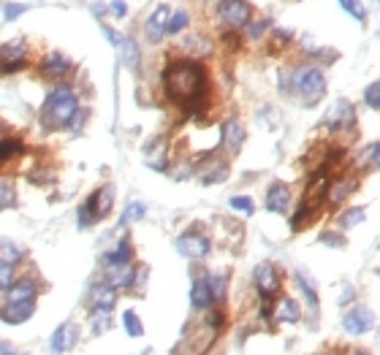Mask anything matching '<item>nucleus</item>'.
I'll list each match as a JSON object with an SVG mask.
<instances>
[{
  "label": "nucleus",
  "instance_id": "nucleus-1",
  "mask_svg": "<svg viewBox=\"0 0 380 355\" xmlns=\"http://www.w3.org/2000/svg\"><path fill=\"white\" fill-rule=\"evenodd\" d=\"M163 93L182 109L185 120H201L209 109V76L196 60L179 57L163 68Z\"/></svg>",
  "mask_w": 380,
  "mask_h": 355
},
{
  "label": "nucleus",
  "instance_id": "nucleus-2",
  "mask_svg": "<svg viewBox=\"0 0 380 355\" xmlns=\"http://www.w3.org/2000/svg\"><path fill=\"white\" fill-rule=\"evenodd\" d=\"M79 109V93L71 84L60 82L54 84L52 93L46 96L44 106H41V123L46 130H66V128H71Z\"/></svg>",
  "mask_w": 380,
  "mask_h": 355
},
{
  "label": "nucleus",
  "instance_id": "nucleus-3",
  "mask_svg": "<svg viewBox=\"0 0 380 355\" xmlns=\"http://www.w3.org/2000/svg\"><path fill=\"white\" fill-rule=\"evenodd\" d=\"M291 90L299 96V101L304 106H315L321 103V98L326 96V73L321 66L315 63H301L291 71Z\"/></svg>",
  "mask_w": 380,
  "mask_h": 355
},
{
  "label": "nucleus",
  "instance_id": "nucleus-4",
  "mask_svg": "<svg viewBox=\"0 0 380 355\" xmlns=\"http://www.w3.org/2000/svg\"><path fill=\"white\" fill-rule=\"evenodd\" d=\"M111 206H114V187L111 185H104V187L93 190L84 198V204L79 206V228H90L98 220L109 217Z\"/></svg>",
  "mask_w": 380,
  "mask_h": 355
},
{
  "label": "nucleus",
  "instance_id": "nucleus-5",
  "mask_svg": "<svg viewBox=\"0 0 380 355\" xmlns=\"http://www.w3.org/2000/svg\"><path fill=\"white\" fill-rule=\"evenodd\" d=\"M256 16V9L250 0H220L217 3V19L226 30H244V25Z\"/></svg>",
  "mask_w": 380,
  "mask_h": 355
},
{
  "label": "nucleus",
  "instance_id": "nucleus-6",
  "mask_svg": "<svg viewBox=\"0 0 380 355\" xmlns=\"http://www.w3.org/2000/svg\"><path fill=\"white\" fill-rule=\"evenodd\" d=\"M253 282H256L261 301H274L277 293H280V285H283L280 272H277L274 263H258L256 269H253Z\"/></svg>",
  "mask_w": 380,
  "mask_h": 355
},
{
  "label": "nucleus",
  "instance_id": "nucleus-7",
  "mask_svg": "<svg viewBox=\"0 0 380 355\" xmlns=\"http://www.w3.org/2000/svg\"><path fill=\"white\" fill-rule=\"evenodd\" d=\"M27 57H30V49H27L25 38H11V41L0 43V71L3 73H16L27 66Z\"/></svg>",
  "mask_w": 380,
  "mask_h": 355
},
{
  "label": "nucleus",
  "instance_id": "nucleus-8",
  "mask_svg": "<svg viewBox=\"0 0 380 355\" xmlns=\"http://www.w3.org/2000/svg\"><path fill=\"white\" fill-rule=\"evenodd\" d=\"M176 249H179L182 258L204 260L212 252V242H209V236H204L201 231H185L176 239Z\"/></svg>",
  "mask_w": 380,
  "mask_h": 355
},
{
  "label": "nucleus",
  "instance_id": "nucleus-9",
  "mask_svg": "<svg viewBox=\"0 0 380 355\" xmlns=\"http://www.w3.org/2000/svg\"><path fill=\"white\" fill-rule=\"evenodd\" d=\"M356 190H359V174H345V177H337L329 182L324 201L329 209H339Z\"/></svg>",
  "mask_w": 380,
  "mask_h": 355
},
{
  "label": "nucleus",
  "instance_id": "nucleus-10",
  "mask_svg": "<svg viewBox=\"0 0 380 355\" xmlns=\"http://www.w3.org/2000/svg\"><path fill=\"white\" fill-rule=\"evenodd\" d=\"M353 125H356V109H353L351 101L339 98L334 103V109L329 111V117H326V128L331 133H345V130H351Z\"/></svg>",
  "mask_w": 380,
  "mask_h": 355
},
{
  "label": "nucleus",
  "instance_id": "nucleus-11",
  "mask_svg": "<svg viewBox=\"0 0 380 355\" xmlns=\"http://www.w3.org/2000/svg\"><path fill=\"white\" fill-rule=\"evenodd\" d=\"M372 326H375V314L369 312L366 307H351L348 312L342 314V328L351 336H364L366 331H372Z\"/></svg>",
  "mask_w": 380,
  "mask_h": 355
},
{
  "label": "nucleus",
  "instance_id": "nucleus-12",
  "mask_svg": "<svg viewBox=\"0 0 380 355\" xmlns=\"http://www.w3.org/2000/svg\"><path fill=\"white\" fill-rule=\"evenodd\" d=\"M244 138H247V130H244L242 120L229 117L226 123L220 125V147L229 152V155H236V152L242 150Z\"/></svg>",
  "mask_w": 380,
  "mask_h": 355
},
{
  "label": "nucleus",
  "instance_id": "nucleus-13",
  "mask_svg": "<svg viewBox=\"0 0 380 355\" xmlns=\"http://www.w3.org/2000/svg\"><path fill=\"white\" fill-rule=\"evenodd\" d=\"M196 174L201 179V185H220V182H226L231 174V165L226 158H217V155H209L206 160H204L199 168H196Z\"/></svg>",
  "mask_w": 380,
  "mask_h": 355
},
{
  "label": "nucleus",
  "instance_id": "nucleus-14",
  "mask_svg": "<svg viewBox=\"0 0 380 355\" xmlns=\"http://www.w3.org/2000/svg\"><path fill=\"white\" fill-rule=\"evenodd\" d=\"M36 299H39V282L33 277L14 279L6 290V304H36Z\"/></svg>",
  "mask_w": 380,
  "mask_h": 355
},
{
  "label": "nucleus",
  "instance_id": "nucleus-15",
  "mask_svg": "<svg viewBox=\"0 0 380 355\" xmlns=\"http://www.w3.org/2000/svg\"><path fill=\"white\" fill-rule=\"evenodd\" d=\"M71 68H74V63L63 52H49V55L41 60V76L49 79V82H60L63 76L71 73Z\"/></svg>",
  "mask_w": 380,
  "mask_h": 355
},
{
  "label": "nucleus",
  "instance_id": "nucleus-16",
  "mask_svg": "<svg viewBox=\"0 0 380 355\" xmlns=\"http://www.w3.org/2000/svg\"><path fill=\"white\" fill-rule=\"evenodd\" d=\"M136 266L134 263H122V266H106L104 272V285L111 290H131L134 287Z\"/></svg>",
  "mask_w": 380,
  "mask_h": 355
},
{
  "label": "nucleus",
  "instance_id": "nucleus-17",
  "mask_svg": "<svg viewBox=\"0 0 380 355\" xmlns=\"http://www.w3.org/2000/svg\"><path fill=\"white\" fill-rule=\"evenodd\" d=\"M169 14H171V9H169L166 3H161V6L149 14V19H144V36H147L149 43H161L163 38H166V22H169Z\"/></svg>",
  "mask_w": 380,
  "mask_h": 355
},
{
  "label": "nucleus",
  "instance_id": "nucleus-18",
  "mask_svg": "<svg viewBox=\"0 0 380 355\" xmlns=\"http://www.w3.org/2000/svg\"><path fill=\"white\" fill-rule=\"evenodd\" d=\"M114 307H117V290L106 287L104 282H101V285H95L93 290H90V314H93V317L109 314Z\"/></svg>",
  "mask_w": 380,
  "mask_h": 355
},
{
  "label": "nucleus",
  "instance_id": "nucleus-19",
  "mask_svg": "<svg viewBox=\"0 0 380 355\" xmlns=\"http://www.w3.org/2000/svg\"><path fill=\"white\" fill-rule=\"evenodd\" d=\"M291 201H294V192H291V187H288L285 182H271L269 190H266V198H264V206H266L269 212L283 215V212L291 209Z\"/></svg>",
  "mask_w": 380,
  "mask_h": 355
},
{
  "label": "nucleus",
  "instance_id": "nucleus-20",
  "mask_svg": "<svg viewBox=\"0 0 380 355\" xmlns=\"http://www.w3.org/2000/svg\"><path fill=\"white\" fill-rule=\"evenodd\" d=\"M179 49H182V52H190L188 60H193V57H209L212 55V38H209L206 33L193 30V33H188V36L182 38Z\"/></svg>",
  "mask_w": 380,
  "mask_h": 355
},
{
  "label": "nucleus",
  "instance_id": "nucleus-21",
  "mask_svg": "<svg viewBox=\"0 0 380 355\" xmlns=\"http://www.w3.org/2000/svg\"><path fill=\"white\" fill-rule=\"evenodd\" d=\"M329 182H331L329 171H315V174H312V179H310V185H307V192H304V204L312 206V209H318V206H321V201L326 198Z\"/></svg>",
  "mask_w": 380,
  "mask_h": 355
},
{
  "label": "nucleus",
  "instance_id": "nucleus-22",
  "mask_svg": "<svg viewBox=\"0 0 380 355\" xmlns=\"http://www.w3.org/2000/svg\"><path fill=\"white\" fill-rule=\"evenodd\" d=\"M36 314V304H6L0 309V320L9 326H22Z\"/></svg>",
  "mask_w": 380,
  "mask_h": 355
},
{
  "label": "nucleus",
  "instance_id": "nucleus-23",
  "mask_svg": "<svg viewBox=\"0 0 380 355\" xmlns=\"http://www.w3.org/2000/svg\"><path fill=\"white\" fill-rule=\"evenodd\" d=\"M190 304H193V309H212V290L206 285V277H199L193 287H190Z\"/></svg>",
  "mask_w": 380,
  "mask_h": 355
},
{
  "label": "nucleus",
  "instance_id": "nucleus-24",
  "mask_svg": "<svg viewBox=\"0 0 380 355\" xmlns=\"http://www.w3.org/2000/svg\"><path fill=\"white\" fill-rule=\"evenodd\" d=\"M120 49H122V66L131 71V73H139V68H141V49H139V43L134 38H128V36H122Z\"/></svg>",
  "mask_w": 380,
  "mask_h": 355
},
{
  "label": "nucleus",
  "instance_id": "nucleus-25",
  "mask_svg": "<svg viewBox=\"0 0 380 355\" xmlns=\"http://www.w3.org/2000/svg\"><path fill=\"white\" fill-rule=\"evenodd\" d=\"M104 263L106 266H122V263H134V245H131V239H120L114 249H109L106 255H104Z\"/></svg>",
  "mask_w": 380,
  "mask_h": 355
},
{
  "label": "nucleus",
  "instance_id": "nucleus-26",
  "mask_svg": "<svg viewBox=\"0 0 380 355\" xmlns=\"http://www.w3.org/2000/svg\"><path fill=\"white\" fill-rule=\"evenodd\" d=\"M294 282L299 285V293L304 296L307 307H310L312 312H318V290H315V282H312L310 277H307V272H304V269H296V272H294Z\"/></svg>",
  "mask_w": 380,
  "mask_h": 355
},
{
  "label": "nucleus",
  "instance_id": "nucleus-27",
  "mask_svg": "<svg viewBox=\"0 0 380 355\" xmlns=\"http://www.w3.org/2000/svg\"><path fill=\"white\" fill-rule=\"evenodd\" d=\"M364 220H366V206H345V209L337 215V225L342 228V231H348V228L361 225Z\"/></svg>",
  "mask_w": 380,
  "mask_h": 355
},
{
  "label": "nucleus",
  "instance_id": "nucleus-28",
  "mask_svg": "<svg viewBox=\"0 0 380 355\" xmlns=\"http://www.w3.org/2000/svg\"><path fill=\"white\" fill-rule=\"evenodd\" d=\"M274 317H277L280 323H299V320H301V307H299V301L285 296V299L274 307Z\"/></svg>",
  "mask_w": 380,
  "mask_h": 355
},
{
  "label": "nucleus",
  "instance_id": "nucleus-29",
  "mask_svg": "<svg viewBox=\"0 0 380 355\" xmlns=\"http://www.w3.org/2000/svg\"><path fill=\"white\" fill-rule=\"evenodd\" d=\"M71 344H74V326L71 323H63V326L54 331V336H52V353L54 355H63L71 350Z\"/></svg>",
  "mask_w": 380,
  "mask_h": 355
},
{
  "label": "nucleus",
  "instance_id": "nucleus-30",
  "mask_svg": "<svg viewBox=\"0 0 380 355\" xmlns=\"http://www.w3.org/2000/svg\"><path fill=\"white\" fill-rule=\"evenodd\" d=\"M22 150H25V144L19 136H3L0 138V165L16 160V155H22Z\"/></svg>",
  "mask_w": 380,
  "mask_h": 355
},
{
  "label": "nucleus",
  "instance_id": "nucleus-31",
  "mask_svg": "<svg viewBox=\"0 0 380 355\" xmlns=\"http://www.w3.org/2000/svg\"><path fill=\"white\" fill-rule=\"evenodd\" d=\"M190 25V11L188 9H174L171 14H169V22H166V38H171V36H179L182 30Z\"/></svg>",
  "mask_w": 380,
  "mask_h": 355
},
{
  "label": "nucleus",
  "instance_id": "nucleus-32",
  "mask_svg": "<svg viewBox=\"0 0 380 355\" xmlns=\"http://www.w3.org/2000/svg\"><path fill=\"white\" fill-rule=\"evenodd\" d=\"M271 38H269V55H274V52H283L285 46H291L294 43V30H285V28H271Z\"/></svg>",
  "mask_w": 380,
  "mask_h": 355
},
{
  "label": "nucleus",
  "instance_id": "nucleus-33",
  "mask_svg": "<svg viewBox=\"0 0 380 355\" xmlns=\"http://www.w3.org/2000/svg\"><path fill=\"white\" fill-rule=\"evenodd\" d=\"M19 201V195H16V187H14L11 179L0 177V212H6V209H14Z\"/></svg>",
  "mask_w": 380,
  "mask_h": 355
},
{
  "label": "nucleus",
  "instance_id": "nucleus-34",
  "mask_svg": "<svg viewBox=\"0 0 380 355\" xmlns=\"http://www.w3.org/2000/svg\"><path fill=\"white\" fill-rule=\"evenodd\" d=\"M147 217V204H141V201H131V204L125 206V212H122L120 217V225H131V222H139V220Z\"/></svg>",
  "mask_w": 380,
  "mask_h": 355
},
{
  "label": "nucleus",
  "instance_id": "nucleus-35",
  "mask_svg": "<svg viewBox=\"0 0 380 355\" xmlns=\"http://www.w3.org/2000/svg\"><path fill=\"white\" fill-rule=\"evenodd\" d=\"M271 28V19L266 16H258V19H250L247 25H244V33H247V38L250 41H261L264 36H266V30Z\"/></svg>",
  "mask_w": 380,
  "mask_h": 355
},
{
  "label": "nucleus",
  "instance_id": "nucleus-36",
  "mask_svg": "<svg viewBox=\"0 0 380 355\" xmlns=\"http://www.w3.org/2000/svg\"><path fill=\"white\" fill-rule=\"evenodd\" d=\"M206 285L212 290V301H223L226 299V290H229V277L226 274H209L206 277Z\"/></svg>",
  "mask_w": 380,
  "mask_h": 355
},
{
  "label": "nucleus",
  "instance_id": "nucleus-37",
  "mask_svg": "<svg viewBox=\"0 0 380 355\" xmlns=\"http://www.w3.org/2000/svg\"><path fill=\"white\" fill-rule=\"evenodd\" d=\"M122 328H125V336H131V339H139L144 334V326H141V320H139V314L134 309H125V314H122Z\"/></svg>",
  "mask_w": 380,
  "mask_h": 355
},
{
  "label": "nucleus",
  "instance_id": "nucleus-38",
  "mask_svg": "<svg viewBox=\"0 0 380 355\" xmlns=\"http://www.w3.org/2000/svg\"><path fill=\"white\" fill-rule=\"evenodd\" d=\"M318 209H312V206H307L304 201L299 204V209L291 215V231H304V225L312 220V215H315Z\"/></svg>",
  "mask_w": 380,
  "mask_h": 355
},
{
  "label": "nucleus",
  "instance_id": "nucleus-39",
  "mask_svg": "<svg viewBox=\"0 0 380 355\" xmlns=\"http://www.w3.org/2000/svg\"><path fill=\"white\" fill-rule=\"evenodd\" d=\"M25 258V249L14 242H0V260L9 263V266H16L19 260Z\"/></svg>",
  "mask_w": 380,
  "mask_h": 355
},
{
  "label": "nucleus",
  "instance_id": "nucleus-40",
  "mask_svg": "<svg viewBox=\"0 0 380 355\" xmlns=\"http://www.w3.org/2000/svg\"><path fill=\"white\" fill-rule=\"evenodd\" d=\"M378 141H369L366 144V150H361V155H359V168H364V171H369V168H378Z\"/></svg>",
  "mask_w": 380,
  "mask_h": 355
},
{
  "label": "nucleus",
  "instance_id": "nucleus-41",
  "mask_svg": "<svg viewBox=\"0 0 380 355\" xmlns=\"http://www.w3.org/2000/svg\"><path fill=\"white\" fill-rule=\"evenodd\" d=\"M339 9L345 14H351L356 22H366V6L361 0H339Z\"/></svg>",
  "mask_w": 380,
  "mask_h": 355
},
{
  "label": "nucleus",
  "instance_id": "nucleus-42",
  "mask_svg": "<svg viewBox=\"0 0 380 355\" xmlns=\"http://www.w3.org/2000/svg\"><path fill=\"white\" fill-rule=\"evenodd\" d=\"M229 206L234 209V212H239V215H253L256 212V204H253V198H247V195H234L229 201Z\"/></svg>",
  "mask_w": 380,
  "mask_h": 355
},
{
  "label": "nucleus",
  "instance_id": "nucleus-43",
  "mask_svg": "<svg viewBox=\"0 0 380 355\" xmlns=\"http://www.w3.org/2000/svg\"><path fill=\"white\" fill-rule=\"evenodd\" d=\"M25 11H30L27 3H6V6H3V19H6V22H14V19H19V16L25 14Z\"/></svg>",
  "mask_w": 380,
  "mask_h": 355
},
{
  "label": "nucleus",
  "instance_id": "nucleus-44",
  "mask_svg": "<svg viewBox=\"0 0 380 355\" xmlns=\"http://www.w3.org/2000/svg\"><path fill=\"white\" fill-rule=\"evenodd\" d=\"M364 103H366V106H369L372 111H378V109H380V84H378V82L366 84V90H364Z\"/></svg>",
  "mask_w": 380,
  "mask_h": 355
},
{
  "label": "nucleus",
  "instance_id": "nucleus-45",
  "mask_svg": "<svg viewBox=\"0 0 380 355\" xmlns=\"http://www.w3.org/2000/svg\"><path fill=\"white\" fill-rule=\"evenodd\" d=\"M16 266H9V263H3L0 260V290H9L14 279H16V272H14Z\"/></svg>",
  "mask_w": 380,
  "mask_h": 355
},
{
  "label": "nucleus",
  "instance_id": "nucleus-46",
  "mask_svg": "<svg viewBox=\"0 0 380 355\" xmlns=\"http://www.w3.org/2000/svg\"><path fill=\"white\" fill-rule=\"evenodd\" d=\"M147 279H149V269H147V266H136L134 287H131V290H136V296H141V290H144V285H147Z\"/></svg>",
  "mask_w": 380,
  "mask_h": 355
},
{
  "label": "nucleus",
  "instance_id": "nucleus-47",
  "mask_svg": "<svg viewBox=\"0 0 380 355\" xmlns=\"http://www.w3.org/2000/svg\"><path fill=\"white\" fill-rule=\"evenodd\" d=\"M353 299H356V290H353V285H342V290H339V307H351Z\"/></svg>",
  "mask_w": 380,
  "mask_h": 355
},
{
  "label": "nucleus",
  "instance_id": "nucleus-48",
  "mask_svg": "<svg viewBox=\"0 0 380 355\" xmlns=\"http://www.w3.org/2000/svg\"><path fill=\"white\" fill-rule=\"evenodd\" d=\"M109 11L117 16V19H125V16H128V3H125V0H111V3H109Z\"/></svg>",
  "mask_w": 380,
  "mask_h": 355
},
{
  "label": "nucleus",
  "instance_id": "nucleus-49",
  "mask_svg": "<svg viewBox=\"0 0 380 355\" xmlns=\"http://www.w3.org/2000/svg\"><path fill=\"white\" fill-rule=\"evenodd\" d=\"M226 323V317H223V309H212L209 312V317H206V326L212 328V331H217V328Z\"/></svg>",
  "mask_w": 380,
  "mask_h": 355
},
{
  "label": "nucleus",
  "instance_id": "nucleus-50",
  "mask_svg": "<svg viewBox=\"0 0 380 355\" xmlns=\"http://www.w3.org/2000/svg\"><path fill=\"white\" fill-rule=\"evenodd\" d=\"M318 242H324V245H329V247H345V239H342V236H334V233H321Z\"/></svg>",
  "mask_w": 380,
  "mask_h": 355
},
{
  "label": "nucleus",
  "instance_id": "nucleus-51",
  "mask_svg": "<svg viewBox=\"0 0 380 355\" xmlns=\"http://www.w3.org/2000/svg\"><path fill=\"white\" fill-rule=\"evenodd\" d=\"M104 36H106V38H109V43H111V46H120L122 36H120V33H117V30H114V28H109V25H104Z\"/></svg>",
  "mask_w": 380,
  "mask_h": 355
},
{
  "label": "nucleus",
  "instance_id": "nucleus-52",
  "mask_svg": "<svg viewBox=\"0 0 380 355\" xmlns=\"http://www.w3.org/2000/svg\"><path fill=\"white\" fill-rule=\"evenodd\" d=\"M109 326H111V323H109V317H106V314H101V317H95V328H93V334H101V331H106Z\"/></svg>",
  "mask_w": 380,
  "mask_h": 355
},
{
  "label": "nucleus",
  "instance_id": "nucleus-53",
  "mask_svg": "<svg viewBox=\"0 0 380 355\" xmlns=\"http://www.w3.org/2000/svg\"><path fill=\"white\" fill-rule=\"evenodd\" d=\"M0 355H19V353H14L11 347H6V344H0Z\"/></svg>",
  "mask_w": 380,
  "mask_h": 355
},
{
  "label": "nucleus",
  "instance_id": "nucleus-54",
  "mask_svg": "<svg viewBox=\"0 0 380 355\" xmlns=\"http://www.w3.org/2000/svg\"><path fill=\"white\" fill-rule=\"evenodd\" d=\"M351 355H372V353H364V350H353Z\"/></svg>",
  "mask_w": 380,
  "mask_h": 355
},
{
  "label": "nucleus",
  "instance_id": "nucleus-55",
  "mask_svg": "<svg viewBox=\"0 0 380 355\" xmlns=\"http://www.w3.org/2000/svg\"><path fill=\"white\" fill-rule=\"evenodd\" d=\"M3 136H6V133H3V128H0V138H3Z\"/></svg>",
  "mask_w": 380,
  "mask_h": 355
},
{
  "label": "nucleus",
  "instance_id": "nucleus-56",
  "mask_svg": "<svg viewBox=\"0 0 380 355\" xmlns=\"http://www.w3.org/2000/svg\"><path fill=\"white\" fill-rule=\"evenodd\" d=\"M326 355H331V353H326Z\"/></svg>",
  "mask_w": 380,
  "mask_h": 355
}]
</instances>
